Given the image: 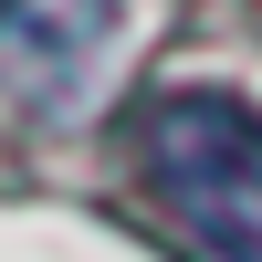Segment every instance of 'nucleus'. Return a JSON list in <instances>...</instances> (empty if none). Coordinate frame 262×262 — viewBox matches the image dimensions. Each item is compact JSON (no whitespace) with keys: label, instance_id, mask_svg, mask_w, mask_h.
<instances>
[{"label":"nucleus","instance_id":"nucleus-1","mask_svg":"<svg viewBox=\"0 0 262 262\" xmlns=\"http://www.w3.org/2000/svg\"><path fill=\"white\" fill-rule=\"evenodd\" d=\"M137 179L200 262H262V105L231 84H168L137 105Z\"/></svg>","mask_w":262,"mask_h":262},{"label":"nucleus","instance_id":"nucleus-3","mask_svg":"<svg viewBox=\"0 0 262 262\" xmlns=\"http://www.w3.org/2000/svg\"><path fill=\"white\" fill-rule=\"evenodd\" d=\"M0 21H11V0H0Z\"/></svg>","mask_w":262,"mask_h":262},{"label":"nucleus","instance_id":"nucleus-2","mask_svg":"<svg viewBox=\"0 0 262 262\" xmlns=\"http://www.w3.org/2000/svg\"><path fill=\"white\" fill-rule=\"evenodd\" d=\"M0 32H11V63L32 74V95L63 116L116 53V0H11Z\"/></svg>","mask_w":262,"mask_h":262}]
</instances>
